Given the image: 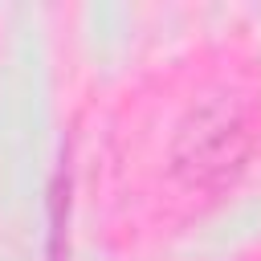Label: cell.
<instances>
[{
    "instance_id": "1",
    "label": "cell",
    "mask_w": 261,
    "mask_h": 261,
    "mask_svg": "<svg viewBox=\"0 0 261 261\" xmlns=\"http://www.w3.org/2000/svg\"><path fill=\"white\" fill-rule=\"evenodd\" d=\"M253 151V122L237 98H204L175 130L171 171L192 192H220L237 179Z\"/></svg>"
}]
</instances>
